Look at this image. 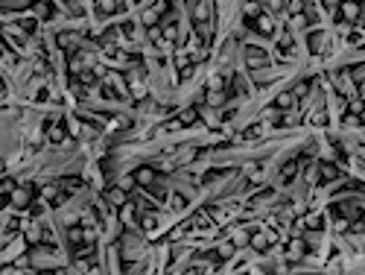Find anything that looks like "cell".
Listing matches in <instances>:
<instances>
[{"mask_svg": "<svg viewBox=\"0 0 365 275\" xmlns=\"http://www.w3.org/2000/svg\"><path fill=\"white\" fill-rule=\"evenodd\" d=\"M190 15H193V30L202 38V44H211L214 38V0H187Z\"/></svg>", "mask_w": 365, "mask_h": 275, "instance_id": "obj_1", "label": "cell"}, {"mask_svg": "<svg viewBox=\"0 0 365 275\" xmlns=\"http://www.w3.org/2000/svg\"><path fill=\"white\" fill-rule=\"evenodd\" d=\"M246 65H249L251 70H266L269 68V56H266L263 47L249 44V47H246Z\"/></svg>", "mask_w": 365, "mask_h": 275, "instance_id": "obj_2", "label": "cell"}, {"mask_svg": "<svg viewBox=\"0 0 365 275\" xmlns=\"http://www.w3.org/2000/svg\"><path fill=\"white\" fill-rule=\"evenodd\" d=\"M336 9H339V18H342L345 24H353L356 18L362 15V3H359V0H339Z\"/></svg>", "mask_w": 365, "mask_h": 275, "instance_id": "obj_3", "label": "cell"}, {"mask_svg": "<svg viewBox=\"0 0 365 275\" xmlns=\"http://www.w3.org/2000/svg\"><path fill=\"white\" fill-rule=\"evenodd\" d=\"M91 65H94V53H88V50H76L73 56H70V62H67V68H70L73 76L82 73V70H88Z\"/></svg>", "mask_w": 365, "mask_h": 275, "instance_id": "obj_4", "label": "cell"}, {"mask_svg": "<svg viewBox=\"0 0 365 275\" xmlns=\"http://www.w3.org/2000/svg\"><path fill=\"white\" fill-rule=\"evenodd\" d=\"M249 27L254 30V33H260L263 38H272V35H275V21L266 15V12H260L257 18H251V21H249Z\"/></svg>", "mask_w": 365, "mask_h": 275, "instance_id": "obj_5", "label": "cell"}, {"mask_svg": "<svg viewBox=\"0 0 365 275\" xmlns=\"http://www.w3.org/2000/svg\"><path fill=\"white\" fill-rule=\"evenodd\" d=\"M126 82H129V88H132L134 97H143V68H129L126 70Z\"/></svg>", "mask_w": 365, "mask_h": 275, "instance_id": "obj_6", "label": "cell"}, {"mask_svg": "<svg viewBox=\"0 0 365 275\" xmlns=\"http://www.w3.org/2000/svg\"><path fill=\"white\" fill-rule=\"evenodd\" d=\"M275 240H278V234H272V231H254V234H251V249L266 252V249H269Z\"/></svg>", "mask_w": 365, "mask_h": 275, "instance_id": "obj_7", "label": "cell"}, {"mask_svg": "<svg viewBox=\"0 0 365 275\" xmlns=\"http://www.w3.org/2000/svg\"><path fill=\"white\" fill-rule=\"evenodd\" d=\"M9 202H12L15 208H27L30 202H33V188H30V185L15 188V190H12V196H9Z\"/></svg>", "mask_w": 365, "mask_h": 275, "instance_id": "obj_8", "label": "cell"}, {"mask_svg": "<svg viewBox=\"0 0 365 275\" xmlns=\"http://www.w3.org/2000/svg\"><path fill=\"white\" fill-rule=\"evenodd\" d=\"M304 255H307V243L301 240V237H292L289 246H286V258H289V260H301Z\"/></svg>", "mask_w": 365, "mask_h": 275, "instance_id": "obj_9", "label": "cell"}, {"mask_svg": "<svg viewBox=\"0 0 365 275\" xmlns=\"http://www.w3.org/2000/svg\"><path fill=\"white\" fill-rule=\"evenodd\" d=\"M134 182H137L140 188H152V182H155V170H152V167H137V170H134Z\"/></svg>", "mask_w": 365, "mask_h": 275, "instance_id": "obj_10", "label": "cell"}, {"mask_svg": "<svg viewBox=\"0 0 365 275\" xmlns=\"http://www.w3.org/2000/svg\"><path fill=\"white\" fill-rule=\"evenodd\" d=\"M307 44H310V50H313V53H321L324 47H327V33H321V30H315V33H310V38H307Z\"/></svg>", "mask_w": 365, "mask_h": 275, "instance_id": "obj_11", "label": "cell"}, {"mask_svg": "<svg viewBox=\"0 0 365 275\" xmlns=\"http://www.w3.org/2000/svg\"><path fill=\"white\" fill-rule=\"evenodd\" d=\"M120 6H123L120 0H97V15H102V18H105V15H114Z\"/></svg>", "mask_w": 365, "mask_h": 275, "instance_id": "obj_12", "label": "cell"}, {"mask_svg": "<svg viewBox=\"0 0 365 275\" xmlns=\"http://www.w3.org/2000/svg\"><path fill=\"white\" fill-rule=\"evenodd\" d=\"M56 41H59V47H65V50H79V47H76V44H79V38H76L73 33H59Z\"/></svg>", "mask_w": 365, "mask_h": 275, "instance_id": "obj_13", "label": "cell"}, {"mask_svg": "<svg viewBox=\"0 0 365 275\" xmlns=\"http://www.w3.org/2000/svg\"><path fill=\"white\" fill-rule=\"evenodd\" d=\"M295 173H298V161L292 158V161H286V164H283V170H281V182H286V185H289V182L295 179Z\"/></svg>", "mask_w": 365, "mask_h": 275, "instance_id": "obj_14", "label": "cell"}, {"mask_svg": "<svg viewBox=\"0 0 365 275\" xmlns=\"http://www.w3.org/2000/svg\"><path fill=\"white\" fill-rule=\"evenodd\" d=\"M292 103H295V94L292 91H283V94H278V100H275L278 108H292Z\"/></svg>", "mask_w": 365, "mask_h": 275, "instance_id": "obj_15", "label": "cell"}, {"mask_svg": "<svg viewBox=\"0 0 365 275\" xmlns=\"http://www.w3.org/2000/svg\"><path fill=\"white\" fill-rule=\"evenodd\" d=\"M336 82H339V88H342V94H348V97H350V91H353V82H350V73H348V70H342Z\"/></svg>", "mask_w": 365, "mask_h": 275, "instance_id": "obj_16", "label": "cell"}, {"mask_svg": "<svg viewBox=\"0 0 365 275\" xmlns=\"http://www.w3.org/2000/svg\"><path fill=\"white\" fill-rule=\"evenodd\" d=\"M304 3H307V0H286V12H289L292 18L304 15Z\"/></svg>", "mask_w": 365, "mask_h": 275, "instance_id": "obj_17", "label": "cell"}, {"mask_svg": "<svg viewBox=\"0 0 365 275\" xmlns=\"http://www.w3.org/2000/svg\"><path fill=\"white\" fill-rule=\"evenodd\" d=\"M108 202H111V205H123V202H126V188L108 190Z\"/></svg>", "mask_w": 365, "mask_h": 275, "instance_id": "obj_18", "label": "cell"}, {"mask_svg": "<svg viewBox=\"0 0 365 275\" xmlns=\"http://www.w3.org/2000/svg\"><path fill=\"white\" fill-rule=\"evenodd\" d=\"M260 12H263V6H260L257 0H249V3H246V21H251V18H257Z\"/></svg>", "mask_w": 365, "mask_h": 275, "instance_id": "obj_19", "label": "cell"}, {"mask_svg": "<svg viewBox=\"0 0 365 275\" xmlns=\"http://www.w3.org/2000/svg\"><path fill=\"white\" fill-rule=\"evenodd\" d=\"M225 100H228V97H225V91H208V105H222L225 103Z\"/></svg>", "mask_w": 365, "mask_h": 275, "instance_id": "obj_20", "label": "cell"}, {"mask_svg": "<svg viewBox=\"0 0 365 275\" xmlns=\"http://www.w3.org/2000/svg\"><path fill=\"white\" fill-rule=\"evenodd\" d=\"M362 108H365V100H362V97L350 100V105H348V117H350V114H353V117H359V114H362Z\"/></svg>", "mask_w": 365, "mask_h": 275, "instance_id": "obj_21", "label": "cell"}, {"mask_svg": "<svg viewBox=\"0 0 365 275\" xmlns=\"http://www.w3.org/2000/svg\"><path fill=\"white\" fill-rule=\"evenodd\" d=\"M50 141L53 144H62V141H65V123H56L50 129Z\"/></svg>", "mask_w": 365, "mask_h": 275, "instance_id": "obj_22", "label": "cell"}, {"mask_svg": "<svg viewBox=\"0 0 365 275\" xmlns=\"http://www.w3.org/2000/svg\"><path fill=\"white\" fill-rule=\"evenodd\" d=\"M321 179L324 182H333V179H339V170L333 164H321Z\"/></svg>", "mask_w": 365, "mask_h": 275, "instance_id": "obj_23", "label": "cell"}, {"mask_svg": "<svg viewBox=\"0 0 365 275\" xmlns=\"http://www.w3.org/2000/svg\"><path fill=\"white\" fill-rule=\"evenodd\" d=\"M65 6H67V12H70V15H76V18H82V3H79V0H65Z\"/></svg>", "mask_w": 365, "mask_h": 275, "instance_id": "obj_24", "label": "cell"}, {"mask_svg": "<svg viewBox=\"0 0 365 275\" xmlns=\"http://www.w3.org/2000/svg\"><path fill=\"white\" fill-rule=\"evenodd\" d=\"M35 9H38V15H41V18H50L53 15V6L47 3V0H35Z\"/></svg>", "mask_w": 365, "mask_h": 275, "instance_id": "obj_25", "label": "cell"}, {"mask_svg": "<svg viewBox=\"0 0 365 275\" xmlns=\"http://www.w3.org/2000/svg\"><path fill=\"white\" fill-rule=\"evenodd\" d=\"M231 240H234V246H246V243H251V237L246 234V231H234Z\"/></svg>", "mask_w": 365, "mask_h": 275, "instance_id": "obj_26", "label": "cell"}, {"mask_svg": "<svg viewBox=\"0 0 365 275\" xmlns=\"http://www.w3.org/2000/svg\"><path fill=\"white\" fill-rule=\"evenodd\" d=\"M234 249H237V246H234V240H231V243H222L216 255H219V258H231V255H234Z\"/></svg>", "mask_w": 365, "mask_h": 275, "instance_id": "obj_27", "label": "cell"}, {"mask_svg": "<svg viewBox=\"0 0 365 275\" xmlns=\"http://www.w3.org/2000/svg\"><path fill=\"white\" fill-rule=\"evenodd\" d=\"M307 91H310V85H307V82H298V85L292 88V94H295L298 100H304V97H307Z\"/></svg>", "mask_w": 365, "mask_h": 275, "instance_id": "obj_28", "label": "cell"}, {"mask_svg": "<svg viewBox=\"0 0 365 275\" xmlns=\"http://www.w3.org/2000/svg\"><path fill=\"white\" fill-rule=\"evenodd\" d=\"M278 47H281V53H283V56H286V53H292V38H289V35H283Z\"/></svg>", "mask_w": 365, "mask_h": 275, "instance_id": "obj_29", "label": "cell"}, {"mask_svg": "<svg viewBox=\"0 0 365 275\" xmlns=\"http://www.w3.org/2000/svg\"><path fill=\"white\" fill-rule=\"evenodd\" d=\"M3 196H6V199H9V196H12V190H15V182H12V179H3Z\"/></svg>", "mask_w": 365, "mask_h": 275, "instance_id": "obj_30", "label": "cell"}, {"mask_svg": "<svg viewBox=\"0 0 365 275\" xmlns=\"http://www.w3.org/2000/svg\"><path fill=\"white\" fill-rule=\"evenodd\" d=\"M193 120H196V108H187V111L181 114V123L187 126V123H193Z\"/></svg>", "mask_w": 365, "mask_h": 275, "instance_id": "obj_31", "label": "cell"}, {"mask_svg": "<svg viewBox=\"0 0 365 275\" xmlns=\"http://www.w3.org/2000/svg\"><path fill=\"white\" fill-rule=\"evenodd\" d=\"M208 91H222V76H214V79L208 82Z\"/></svg>", "mask_w": 365, "mask_h": 275, "instance_id": "obj_32", "label": "cell"}, {"mask_svg": "<svg viewBox=\"0 0 365 275\" xmlns=\"http://www.w3.org/2000/svg\"><path fill=\"white\" fill-rule=\"evenodd\" d=\"M21 33H35V21H21Z\"/></svg>", "mask_w": 365, "mask_h": 275, "instance_id": "obj_33", "label": "cell"}, {"mask_svg": "<svg viewBox=\"0 0 365 275\" xmlns=\"http://www.w3.org/2000/svg\"><path fill=\"white\" fill-rule=\"evenodd\" d=\"M234 94H246V82L240 76H234Z\"/></svg>", "mask_w": 365, "mask_h": 275, "instance_id": "obj_34", "label": "cell"}, {"mask_svg": "<svg viewBox=\"0 0 365 275\" xmlns=\"http://www.w3.org/2000/svg\"><path fill=\"white\" fill-rule=\"evenodd\" d=\"M307 225H310V228H318V225H321V217H318V214L307 217Z\"/></svg>", "mask_w": 365, "mask_h": 275, "instance_id": "obj_35", "label": "cell"}, {"mask_svg": "<svg viewBox=\"0 0 365 275\" xmlns=\"http://www.w3.org/2000/svg\"><path fill=\"white\" fill-rule=\"evenodd\" d=\"M132 211H134L132 205H126V208H123V220H126V223H132V220H134V214H132Z\"/></svg>", "mask_w": 365, "mask_h": 275, "instance_id": "obj_36", "label": "cell"}, {"mask_svg": "<svg viewBox=\"0 0 365 275\" xmlns=\"http://www.w3.org/2000/svg\"><path fill=\"white\" fill-rule=\"evenodd\" d=\"M336 228H339V231H345V228H348V220H342V217H339V220H336Z\"/></svg>", "mask_w": 365, "mask_h": 275, "instance_id": "obj_37", "label": "cell"}, {"mask_svg": "<svg viewBox=\"0 0 365 275\" xmlns=\"http://www.w3.org/2000/svg\"><path fill=\"white\" fill-rule=\"evenodd\" d=\"M321 3H324L327 9H336V6H339V0H321Z\"/></svg>", "mask_w": 365, "mask_h": 275, "instance_id": "obj_38", "label": "cell"}, {"mask_svg": "<svg viewBox=\"0 0 365 275\" xmlns=\"http://www.w3.org/2000/svg\"><path fill=\"white\" fill-rule=\"evenodd\" d=\"M359 97H362V100H365V82H362V85H359Z\"/></svg>", "mask_w": 365, "mask_h": 275, "instance_id": "obj_39", "label": "cell"}, {"mask_svg": "<svg viewBox=\"0 0 365 275\" xmlns=\"http://www.w3.org/2000/svg\"><path fill=\"white\" fill-rule=\"evenodd\" d=\"M359 120H362V123H365V108H362V114H359Z\"/></svg>", "mask_w": 365, "mask_h": 275, "instance_id": "obj_40", "label": "cell"}, {"mask_svg": "<svg viewBox=\"0 0 365 275\" xmlns=\"http://www.w3.org/2000/svg\"><path fill=\"white\" fill-rule=\"evenodd\" d=\"M359 3H365V0H359Z\"/></svg>", "mask_w": 365, "mask_h": 275, "instance_id": "obj_41", "label": "cell"}]
</instances>
